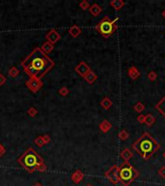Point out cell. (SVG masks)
<instances>
[{"label": "cell", "mask_w": 165, "mask_h": 186, "mask_svg": "<svg viewBox=\"0 0 165 186\" xmlns=\"http://www.w3.org/2000/svg\"><path fill=\"white\" fill-rule=\"evenodd\" d=\"M33 186H44L42 183H40V182H37V183H35V184H34Z\"/></svg>", "instance_id": "obj_36"}, {"label": "cell", "mask_w": 165, "mask_h": 186, "mask_svg": "<svg viewBox=\"0 0 165 186\" xmlns=\"http://www.w3.org/2000/svg\"><path fill=\"white\" fill-rule=\"evenodd\" d=\"M113 105V102L111 101V99L109 97H104V98H102V100L100 101V106H101V108L102 109H104V110H109L111 107Z\"/></svg>", "instance_id": "obj_20"}, {"label": "cell", "mask_w": 165, "mask_h": 186, "mask_svg": "<svg viewBox=\"0 0 165 186\" xmlns=\"http://www.w3.org/2000/svg\"><path fill=\"white\" fill-rule=\"evenodd\" d=\"M19 73H20V71L16 68V66H12L8 71V75L10 77H12V78H16L19 75Z\"/></svg>", "instance_id": "obj_22"}, {"label": "cell", "mask_w": 165, "mask_h": 186, "mask_svg": "<svg viewBox=\"0 0 165 186\" xmlns=\"http://www.w3.org/2000/svg\"><path fill=\"white\" fill-rule=\"evenodd\" d=\"M16 161L25 171L30 173H35L38 166L44 162L43 157L32 148H27Z\"/></svg>", "instance_id": "obj_3"}, {"label": "cell", "mask_w": 165, "mask_h": 186, "mask_svg": "<svg viewBox=\"0 0 165 186\" xmlns=\"http://www.w3.org/2000/svg\"><path fill=\"white\" fill-rule=\"evenodd\" d=\"M118 137L121 140H127L129 138V134L126 129H123V130H121L120 133L118 134Z\"/></svg>", "instance_id": "obj_24"}, {"label": "cell", "mask_w": 165, "mask_h": 186, "mask_svg": "<svg viewBox=\"0 0 165 186\" xmlns=\"http://www.w3.org/2000/svg\"><path fill=\"white\" fill-rule=\"evenodd\" d=\"M6 82H7V78L5 77L3 74H1V73H0V86H4V84L6 83Z\"/></svg>", "instance_id": "obj_32"}, {"label": "cell", "mask_w": 165, "mask_h": 186, "mask_svg": "<svg viewBox=\"0 0 165 186\" xmlns=\"http://www.w3.org/2000/svg\"><path fill=\"white\" fill-rule=\"evenodd\" d=\"M47 165H45V163L44 162V163H42V164H40V165L38 166V168H37L36 172L44 173V172L47 171Z\"/></svg>", "instance_id": "obj_30"}, {"label": "cell", "mask_w": 165, "mask_h": 186, "mask_svg": "<svg viewBox=\"0 0 165 186\" xmlns=\"http://www.w3.org/2000/svg\"><path fill=\"white\" fill-rule=\"evenodd\" d=\"M75 71L80 77L84 78V77L86 76L88 73L91 71V68H90V66L86 63V62L81 61L80 63H78V64L75 66Z\"/></svg>", "instance_id": "obj_8"}, {"label": "cell", "mask_w": 165, "mask_h": 186, "mask_svg": "<svg viewBox=\"0 0 165 186\" xmlns=\"http://www.w3.org/2000/svg\"><path fill=\"white\" fill-rule=\"evenodd\" d=\"M119 18H116L114 20H111L108 16H105L98 24L96 25V30L98 31L100 34L107 39L110 36H112L115 33V31L118 29V21Z\"/></svg>", "instance_id": "obj_5"}, {"label": "cell", "mask_w": 165, "mask_h": 186, "mask_svg": "<svg viewBox=\"0 0 165 186\" xmlns=\"http://www.w3.org/2000/svg\"><path fill=\"white\" fill-rule=\"evenodd\" d=\"M89 12L90 14L94 16H98L101 12H102V8L100 6L99 4L94 3L93 5H91L90 8H89Z\"/></svg>", "instance_id": "obj_13"}, {"label": "cell", "mask_w": 165, "mask_h": 186, "mask_svg": "<svg viewBox=\"0 0 165 186\" xmlns=\"http://www.w3.org/2000/svg\"><path fill=\"white\" fill-rule=\"evenodd\" d=\"M30 78L42 80L55 66L54 61L42 52L41 48H35L20 63Z\"/></svg>", "instance_id": "obj_1"}, {"label": "cell", "mask_w": 165, "mask_h": 186, "mask_svg": "<svg viewBox=\"0 0 165 186\" xmlns=\"http://www.w3.org/2000/svg\"><path fill=\"white\" fill-rule=\"evenodd\" d=\"M83 78H84V80L86 81L89 84H93L97 80H98V76H97V74H96L94 71L91 70Z\"/></svg>", "instance_id": "obj_17"}, {"label": "cell", "mask_w": 165, "mask_h": 186, "mask_svg": "<svg viewBox=\"0 0 165 186\" xmlns=\"http://www.w3.org/2000/svg\"><path fill=\"white\" fill-rule=\"evenodd\" d=\"M141 75V73L140 71L136 68L135 66H132V67H129V68L128 69V76L132 78V81H135V80H137V78L140 77Z\"/></svg>", "instance_id": "obj_11"}, {"label": "cell", "mask_w": 165, "mask_h": 186, "mask_svg": "<svg viewBox=\"0 0 165 186\" xmlns=\"http://www.w3.org/2000/svg\"><path fill=\"white\" fill-rule=\"evenodd\" d=\"M120 156H121L122 159H124L125 162H128L134 156V154H133V152H132V150H130L129 148H125V149H123L121 151Z\"/></svg>", "instance_id": "obj_12"}, {"label": "cell", "mask_w": 165, "mask_h": 186, "mask_svg": "<svg viewBox=\"0 0 165 186\" xmlns=\"http://www.w3.org/2000/svg\"><path fill=\"white\" fill-rule=\"evenodd\" d=\"M157 174H158V176L160 177L161 178L165 179V166H162L160 169H159L158 172H157Z\"/></svg>", "instance_id": "obj_31"}, {"label": "cell", "mask_w": 165, "mask_h": 186, "mask_svg": "<svg viewBox=\"0 0 165 186\" xmlns=\"http://www.w3.org/2000/svg\"><path fill=\"white\" fill-rule=\"evenodd\" d=\"M156 122V117L151 114H148L145 115V124L147 127H152L153 124Z\"/></svg>", "instance_id": "obj_21"}, {"label": "cell", "mask_w": 165, "mask_h": 186, "mask_svg": "<svg viewBox=\"0 0 165 186\" xmlns=\"http://www.w3.org/2000/svg\"><path fill=\"white\" fill-rule=\"evenodd\" d=\"M139 172L129 162H124L119 167V178L124 186H129L139 177Z\"/></svg>", "instance_id": "obj_4"}, {"label": "cell", "mask_w": 165, "mask_h": 186, "mask_svg": "<svg viewBox=\"0 0 165 186\" xmlns=\"http://www.w3.org/2000/svg\"><path fill=\"white\" fill-rule=\"evenodd\" d=\"M41 49H42V52H43L44 53H45V54L47 55L48 53H50L54 49V45L50 44L49 42L47 41V42H44V43L42 45Z\"/></svg>", "instance_id": "obj_19"}, {"label": "cell", "mask_w": 165, "mask_h": 186, "mask_svg": "<svg viewBox=\"0 0 165 186\" xmlns=\"http://www.w3.org/2000/svg\"><path fill=\"white\" fill-rule=\"evenodd\" d=\"M34 143H35V144L37 146H39V148H42V146H44L45 144H44V138L43 136H39L37 137L35 140H34Z\"/></svg>", "instance_id": "obj_25"}, {"label": "cell", "mask_w": 165, "mask_h": 186, "mask_svg": "<svg viewBox=\"0 0 165 186\" xmlns=\"http://www.w3.org/2000/svg\"><path fill=\"white\" fill-rule=\"evenodd\" d=\"M43 138H44V144H49L51 142V138H50L49 135H47H47H44Z\"/></svg>", "instance_id": "obj_34"}, {"label": "cell", "mask_w": 165, "mask_h": 186, "mask_svg": "<svg viewBox=\"0 0 165 186\" xmlns=\"http://www.w3.org/2000/svg\"><path fill=\"white\" fill-rule=\"evenodd\" d=\"M109 4L112 8H114V10L120 11L125 5H126V2H125L124 0H112V1H110Z\"/></svg>", "instance_id": "obj_18"}, {"label": "cell", "mask_w": 165, "mask_h": 186, "mask_svg": "<svg viewBox=\"0 0 165 186\" xmlns=\"http://www.w3.org/2000/svg\"><path fill=\"white\" fill-rule=\"evenodd\" d=\"M37 114H38V111L36 108H34V107H30V108L27 110V115L31 117H35Z\"/></svg>", "instance_id": "obj_26"}, {"label": "cell", "mask_w": 165, "mask_h": 186, "mask_svg": "<svg viewBox=\"0 0 165 186\" xmlns=\"http://www.w3.org/2000/svg\"><path fill=\"white\" fill-rule=\"evenodd\" d=\"M84 177H85L84 173L81 170L77 169V170H75V172H73L71 174V179H72V181L75 184H79L83 180Z\"/></svg>", "instance_id": "obj_10"}, {"label": "cell", "mask_w": 165, "mask_h": 186, "mask_svg": "<svg viewBox=\"0 0 165 186\" xmlns=\"http://www.w3.org/2000/svg\"><path fill=\"white\" fill-rule=\"evenodd\" d=\"M132 148L142 158L147 161L160 148V144H158L151 134L144 132L142 136L132 144Z\"/></svg>", "instance_id": "obj_2"}, {"label": "cell", "mask_w": 165, "mask_h": 186, "mask_svg": "<svg viewBox=\"0 0 165 186\" xmlns=\"http://www.w3.org/2000/svg\"><path fill=\"white\" fill-rule=\"evenodd\" d=\"M25 86L32 93H37L44 86V82L39 78H29L28 81H26Z\"/></svg>", "instance_id": "obj_7"}, {"label": "cell", "mask_w": 165, "mask_h": 186, "mask_svg": "<svg viewBox=\"0 0 165 186\" xmlns=\"http://www.w3.org/2000/svg\"><path fill=\"white\" fill-rule=\"evenodd\" d=\"M161 15H162V16H163V18L165 19V9H164L163 11H162V14H161Z\"/></svg>", "instance_id": "obj_37"}, {"label": "cell", "mask_w": 165, "mask_h": 186, "mask_svg": "<svg viewBox=\"0 0 165 186\" xmlns=\"http://www.w3.org/2000/svg\"><path fill=\"white\" fill-rule=\"evenodd\" d=\"M85 186H93V185H92V184H90V183H88L87 185H85Z\"/></svg>", "instance_id": "obj_39"}, {"label": "cell", "mask_w": 165, "mask_h": 186, "mask_svg": "<svg viewBox=\"0 0 165 186\" xmlns=\"http://www.w3.org/2000/svg\"><path fill=\"white\" fill-rule=\"evenodd\" d=\"M59 94L61 95L62 97H66L68 94L70 93V90H69V88H68L67 86H63V87H61L60 89H59Z\"/></svg>", "instance_id": "obj_27"}, {"label": "cell", "mask_w": 165, "mask_h": 186, "mask_svg": "<svg viewBox=\"0 0 165 186\" xmlns=\"http://www.w3.org/2000/svg\"><path fill=\"white\" fill-rule=\"evenodd\" d=\"M104 177L109 180L112 184H117L120 182V178H119V166L113 165L108 169V171L104 173Z\"/></svg>", "instance_id": "obj_6"}, {"label": "cell", "mask_w": 165, "mask_h": 186, "mask_svg": "<svg viewBox=\"0 0 165 186\" xmlns=\"http://www.w3.org/2000/svg\"><path fill=\"white\" fill-rule=\"evenodd\" d=\"M162 156H163V158L165 159V151L163 152V154H162Z\"/></svg>", "instance_id": "obj_38"}, {"label": "cell", "mask_w": 165, "mask_h": 186, "mask_svg": "<svg viewBox=\"0 0 165 186\" xmlns=\"http://www.w3.org/2000/svg\"><path fill=\"white\" fill-rule=\"evenodd\" d=\"M45 39H47V41L49 42L50 44L55 45L61 39V35L57 32V30L51 29L45 34Z\"/></svg>", "instance_id": "obj_9"}, {"label": "cell", "mask_w": 165, "mask_h": 186, "mask_svg": "<svg viewBox=\"0 0 165 186\" xmlns=\"http://www.w3.org/2000/svg\"><path fill=\"white\" fill-rule=\"evenodd\" d=\"M81 28L79 27L78 25L76 24H73L72 26H71V28L69 29V34L72 37V38H77L79 35L81 34Z\"/></svg>", "instance_id": "obj_14"}, {"label": "cell", "mask_w": 165, "mask_h": 186, "mask_svg": "<svg viewBox=\"0 0 165 186\" xmlns=\"http://www.w3.org/2000/svg\"><path fill=\"white\" fill-rule=\"evenodd\" d=\"M137 121H138L139 123H141V124L145 123V115H139L137 116Z\"/></svg>", "instance_id": "obj_35"}, {"label": "cell", "mask_w": 165, "mask_h": 186, "mask_svg": "<svg viewBox=\"0 0 165 186\" xmlns=\"http://www.w3.org/2000/svg\"><path fill=\"white\" fill-rule=\"evenodd\" d=\"M99 128H100V130L102 133H107V132L109 131L110 129L112 128V124H111L109 121H108L107 119H104V120H102V121L100 123Z\"/></svg>", "instance_id": "obj_16"}, {"label": "cell", "mask_w": 165, "mask_h": 186, "mask_svg": "<svg viewBox=\"0 0 165 186\" xmlns=\"http://www.w3.org/2000/svg\"><path fill=\"white\" fill-rule=\"evenodd\" d=\"M6 153V148H5V146L0 143V158H1V157Z\"/></svg>", "instance_id": "obj_33"}, {"label": "cell", "mask_w": 165, "mask_h": 186, "mask_svg": "<svg viewBox=\"0 0 165 186\" xmlns=\"http://www.w3.org/2000/svg\"><path fill=\"white\" fill-rule=\"evenodd\" d=\"M156 109L157 111L160 112V115L165 118V96L156 104Z\"/></svg>", "instance_id": "obj_15"}, {"label": "cell", "mask_w": 165, "mask_h": 186, "mask_svg": "<svg viewBox=\"0 0 165 186\" xmlns=\"http://www.w3.org/2000/svg\"><path fill=\"white\" fill-rule=\"evenodd\" d=\"M157 78V74L155 72V71H151L149 74H148V78H149V81L151 82H155Z\"/></svg>", "instance_id": "obj_29"}, {"label": "cell", "mask_w": 165, "mask_h": 186, "mask_svg": "<svg viewBox=\"0 0 165 186\" xmlns=\"http://www.w3.org/2000/svg\"><path fill=\"white\" fill-rule=\"evenodd\" d=\"M91 5L89 4V2L87 1V0H83V1H81L80 3H79V7H80L83 11L85 10H88L90 8Z\"/></svg>", "instance_id": "obj_28"}, {"label": "cell", "mask_w": 165, "mask_h": 186, "mask_svg": "<svg viewBox=\"0 0 165 186\" xmlns=\"http://www.w3.org/2000/svg\"><path fill=\"white\" fill-rule=\"evenodd\" d=\"M133 110L136 112H139V114H141V112L145 110V105L142 102H140V101H138V102L133 106Z\"/></svg>", "instance_id": "obj_23"}]
</instances>
